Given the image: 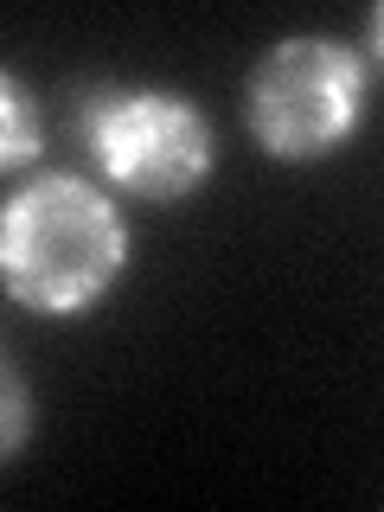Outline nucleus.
<instances>
[{"mask_svg": "<svg viewBox=\"0 0 384 512\" xmlns=\"http://www.w3.org/2000/svg\"><path fill=\"white\" fill-rule=\"evenodd\" d=\"M128 269V224L96 180L45 167L0 205V288L26 314L77 320Z\"/></svg>", "mask_w": 384, "mask_h": 512, "instance_id": "nucleus-1", "label": "nucleus"}, {"mask_svg": "<svg viewBox=\"0 0 384 512\" xmlns=\"http://www.w3.org/2000/svg\"><path fill=\"white\" fill-rule=\"evenodd\" d=\"M365 96H372L365 52L327 32H288L244 77V122L269 160L301 167V160L333 154L359 128Z\"/></svg>", "mask_w": 384, "mask_h": 512, "instance_id": "nucleus-2", "label": "nucleus"}, {"mask_svg": "<svg viewBox=\"0 0 384 512\" xmlns=\"http://www.w3.org/2000/svg\"><path fill=\"white\" fill-rule=\"evenodd\" d=\"M77 135H84L96 173L141 205H180L218 167V135L205 122V109L180 90H154V84L96 90L77 116Z\"/></svg>", "mask_w": 384, "mask_h": 512, "instance_id": "nucleus-3", "label": "nucleus"}, {"mask_svg": "<svg viewBox=\"0 0 384 512\" xmlns=\"http://www.w3.org/2000/svg\"><path fill=\"white\" fill-rule=\"evenodd\" d=\"M39 148H45V109H39V96H32L26 77H13L7 64H0V173L32 167Z\"/></svg>", "mask_w": 384, "mask_h": 512, "instance_id": "nucleus-4", "label": "nucleus"}, {"mask_svg": "<svg viewBox=\"0 0 384 512\" xmlns=\"http://www.w3.org/2000/svg\"><path fill=\"white\" fill-rule=\"evenodd\" d=\"M32 436V391L20 378V365H13L7 340H0V461H13Z\"/></svg>", "mask_w": 384, "mask_h": 512, "instance_id": "nucleus-5", "label": "nucleus"}]
</instances>
